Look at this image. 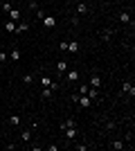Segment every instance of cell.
<instances>
[{
	"label": "cell",
	"mask_w": 135,
	"mask_h": 151,
	"mask_svg": "<svg viewBox=\"0 0 135 151\" xmlns=\"http://www.w3.org/2000/svg\"><path fill=\"white\" fill-rule=\"evenodd\" d=\"M77 104H79L81 108H88V106L92 104V99H90L88 95H79V99H77Z\"/></svg>",
	"instance_id": "cell-1"
},
{
	"label": "cell",
	"mask_w": 135,
	"mask_h": 151,
	"mask_svg": "<svg viewBox=\"0 0 135 151\" xmlns=\"http://www.w3.org/2000/svg\"><path fill=\"white\" fill-rule=\"evenodd\" d=\"M90 86H92V88H99V86H101V77L97 75V72L90 75Z\"/></svg>",
	"instance_id": "cell-2"
},
{
	"label": "cell",
	"mask_w": 135,
	"mask_h": 151,
	"mask_svg": "<svg viewBox=\"0 0 135 151\" xmlns=\"http://www.w3.org/2000/svg\"><path fill=\"white\" fill-rule=\"evenodd\" d=\"M41 86H43V88H56V86L52 84V79H50V77H41Z\"/></svg>",
	"instance_id": "cell-3"
},
{
	"label": "cell",
	"mask_w": 135,
	"mask_h": 151,
	"mask_svg": "<svg viewBox=\"0 0 135 151\" xmlns=\"http://www.w3.org/2000/svg\"><path fill=\"white\" fill-rule=\"evenodd\" d=\"M66 135H68V140H74V138H77V126H68Z\"/></svg>",
	"instance_id": "cell-4"
},
{
	"label": "cell",
	"mask_w": 135,
	"mask_h": 151,
	"mask_svg": "<svg viewBox=\"0 0 135 151\" xmlns=\"http://www.w3.org/2000/svg\"><path fill=\"white\" fill-rule=\"evenodd\" d=\"M122 88H124V92H126V95H131V97L135 95V88H133V84H128V81H124V86H122Z\"/></svg>",
	"instance_id": "cell-5"
},
{
	"label": "cell",
	"mask_w": 135,
	"mask_h": 151,
	"mask_svg": "<svg viewBox=\"0 0 135 151\" xmlns=\"http://www.w3.org/2000/svg\"><path fill=\"white\" fill-rule=\"evenodd\" d=\"M43 25H45V27H54V25H56V18H52V16H45V18H43Z\"/></svg>",
	"instance_id": "cell-6"
},
{
	"label": "cell",
	"mask_w": 135,
	"mask_h": 151,
	"mask_svg": "<svg viewBox=\"0 0 135 151\" xmlns=\"http://www.w3.org/2000/svg\"><path fill=\"white\" fill-rule=\"evenodd\" d=\"M5 30L9 32V34H14V32H16V25H14V20H5Z\"/></svg>",
	"instance_id": "cell-7"
},
{
	"label": "cell",
	"mask_w": 135,
	"mask_h": 151,
	"mask_svg": "<svg viewBox=\"0 0 135 151\" xmlns=\"http://www.w3.org/2000/svg\"><path fill=\"white\" fill-rule=\"evenodd\" d=\"M86 95H88L90 99H97V97H99V88H88V92H86Z\"/></svg>",
	"instance_id": "cell-8"
},
{
	"label": "cell",
	"mask_w": 135,
	"mask_h": 151,
	"mask_svg": "<svg viewBox=\"0 0 135 151\" xmlns=\"http://www.w3.org/2000/svg\"><path fill=\"white\" fill-rule=\"evenodd\" d=\"M18 18H20V11L11 7V11H9V20H18Z\"/></svg>",
	"instance_id": "cell-9"
},
{
	"label": "cell",
	"mask_w": 135,
	"mask_h": 151,
	"mask_svg": "<svg viewBox=\"0 0 135 151\" xmlns=\"http://www.w3.org/2000/svg\"><path fill=\"white\" fill-rule=\"evenodd\" d=\"M68 126H77V122H74V120H72V117H70V120H66V122H63V124H61V126H59V129H63V131H66Z\"/></svg>",
	"instance_id": "cell-10"
},
{
	"label": "cell",
	"mask_w": 135,
	"mask_h": 151,
	"mask_svg": "<svg viewBox=\"0 0 135 151\" xmlns=\"http://www.w3.org/2000/svg\"><path fill=\"white\" fill-rule=\"evenodd\" d=\"M27 30H29V23H20V25L16 27V32H18V34H23V32H27Z\"/></svg>",
	"instance_id": "cell-11"
},
{
	"label": "cell",
	"mask_w": 135,
	"mask_h": 151,
	"mask_svg": "<svg viewBox=\"0 0 135 151\" xmlns=\"http://www.w3.org/2000/svg\"><path fill=\"white\" fill-rule=\"evenodd\" d=\"M77 11H79V14H86V11H88V5H86V2H79V5H77Z\"/></svg>",
	"instance_id": "cell-12"
},
{
	"label": "cell",
	"mask_w": 135,
	"mask_h": 151,
	"mask_svg": "<svg viewBox=\"0 0 135 151\" xmlns=\"http://www.w3.org/2000/svg\"><path fill=\"white\" fill-rule=\"evenodd\" d=\"M119 20H122V23H128V20H131V14H128V11H122V14H119Z\"/></svg>",
	"instance_id": "cell-13"
},
{
	"label": "cell",
	"mask_w": 135,
	"mask_h": 151,
	"mask_svg": "<svg viewBox=\"0 0 135 151\" xmlns=\"http://www.w3.org/2000/svg\"><path fill=\"white\" fill-rule=\"evenodd\" d=\"M110 147H113V149H124V147H126V144H124V142H122V140H115V142H113V144H110Z\"/></svg>",
	"instance_id": "cell-14"
},
{
	"label": "cell",
	"mask_w": 135,
	"mask_h": 151,
	"mask_svg": "<svg viewBox=\"0 0 135 151\" xmlns=\"http://www.w3.org/2000/svg\"><path fill=\"white\" fill-rule=\"evenodd\" d=\"M9 57H11L14 61H18V59H20V50H11V52H9Z\"/></svg>",
	"instance_id": "cell-15"
},
{
	"label": "cell",
	"mask_w": 135,
	"mask_h": 151,
	"mask_svg": "<svg viewBox=\"0 0 135 151\" xmlns=\"http://www.w3.org/2000/svg\"><path fill=\"white\" fill-rule=\"evenodd\" d=\"M56 68H59V72H68V63H66V61H59Z\"/></svg>",
	"instance_id": "cell-16"
},
{
	"label": "cell",
	"mask_w": 135,
	"mask_h": 151,
	"mask_svg": "<svg viewBox=\"0 0 135 151\" xmlns=\"http://www.w3.org/2000/svg\"><path fill=\"white\" fill-rule=\"evenodd\" d=\"M79 79V72H68V81H77Z\"/></svg>",
	"instance_id": "cell-17"
},
{
	"label": "cell",
	"mask_w": 135,
	"mask_h": 151,
	"mask_svg": "<svg viewBox=\"0 0 135 151\" xmlns=\"http://www.w3.org/2000/svg\"><path fill=\"white\" fill-rule=\"evenodd\" d=\"M32 140V131H23V142H29Z\"/></svg>",
	"instance_id": "cell-18"
},
{
	"label": "cell",
	"mask_w": 135,
	"mask_h": 151,
	"mask_svg": "<svg viewBox=\"0 0 135 151\" xmlns=\"http://www.w3.org/2000/svg\"><path fill=\"white\" fill-rule=\"evenodd\" d=\"M9 122H11L14 126H18V124H20V117H18V115H11V117H9Z\"/></svg>",
	"instance_id": "cell-19"
},
{
	"label": "cell",
	"mask_w": 135,
	"mask_h": 151,
	"mask_svg": "<svg viewBox=\"0 0 135 151\" xmlns=\"http://www.w3.org/2000/svg\"><path fill=\"white\" fill-rule=\"evenodd\" d=\"M2 11H5V14H9V11H11V5H9V2H7V0H5V2H2Z\"/></svg>",
	"instance_id": "cell-20"
},
{
	"label": "cell",
	"mask_w": 135,
	"mask_h": 151,
	"mask_svg": "<svg viewBox=\"0 0 135 151\" xmlns=\"http://www.w3.org/2000/svg\"><path fill=\"white\" fill-rule=\"evenodd\" d=\"M77 50H79L77 43H68V52H77Z\"/></svg>",
	"instance_id": "cell-21"
},
{
	"label": "cell",
	"mask_w": 135,
	"mask_h": 151,
	"mask_svg": "<svg viewBox=\"0 0 135 151\" xmlns=\"http://www.w3.org/2000/svg\"><path fill=\"white\" fill-rule=\"evenodd\" d=\"M52 90H54V88H45V90H41V95H43V97H50Z\"/></svg>",
	"instance_id": "cell-22"
},
{
	"label": "cell",
	"mask_w": 135,
	"mask_h": 151,
	"mask_svg": "<svg viewBox=\"0 0 135 151\" xmlns=\"http://www.w3.org/2000/svg\"><path fill=\"white\" fill-rule=\"evenodd\" d=\"M36 18H38V20H43V18H45V11H43V9H38V11H36Z\"/></svg>",
	"instance_id": "cell-23"
},
{
	"label": "cell",
	"mask_w": 135,
	"mask_h": 151,
	"mask_svg": "<svg viewBox=\"0 0 135 151\" xmlns=\"http://www.w3.org/2000/svg\"><path fill=\"white\" fill-rule=\"evenodd\" d=\"M88 88H90V86H79V95H86V92H88Z\"/></svg>",
	"instance_id": "cell-24"
},
{
	"label": "cell",
	"mask_w": 135,
	"mask_h": 151,
	"mask_svg": "<svg viewBox=\"0 0 135 151\" xmlns=\"http://www.w3.org/2000/svg\"><path fill=\"white\" fill-rule=\"evenodd\" d=\"M32 79H34L32 75H25V77H23V81H25V84H32Z\"/></svg>",
	"instance_id": "cell-25"
},
{
	"label": "cell",
	"mask_w": 135,
	"mask_h": 151,
	"mask_svg": "<svg viewBox=\"0 0 135 151\" xmlns=\"http://www.w3.org/2000/svg\"><path fill=\"white\" fill-rule=\"evenodd\" d=\"M7 59V54H5V52H0V61H5Z\"/></svg>",
	"instance_id": "cell-26"
},
{
	"label": "cell",
	"mask_w": 135,
	"mask_h": 151,
	"mask_svg": "<svg viewBox=\"0 0 135 151\" xmlns=\"http://www.w3.org/2000/svg\"><path fill=\"white\" fill-rule=\"evenodd\" d=\"M0 144H2V142H0Z\"/></svg>",
	"instance_id": "cell-27"
}]
</instances>
